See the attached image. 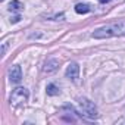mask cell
Wrapping results in <instances>:
<instances>
[{
	"instance_id": "cell-9",
	"label": "cell",
	"mask_w": 125,
	"mask_h": 125,
	"mask_svg": "<svg viewBox=\"0 0 125 125\" xmlns=\"http://www.w3.org/2000/svg\"><path fill=\"white\" fill-rule=\"evenodd\" d=\"M46 91H47V94H49V96H57V94L60 93L59 87H57V85H54V84H49V85H47V88H46Z\"/></svg>"
},
{
	"instance_id": "cell-11",
	"label": "cell",
	"mask_w": 125,
	"mask_h": 125,
	"mask_svg": "<svg viewBox=\"0 0 125 125\" xmlns=\"http://www.w3.org/2000/svg\"><path fill=\"white\" fill-rule=\"evenodd\" d=\"M19 19H21V16L16 15V16H13V18L10 19V22H12V24H16V22H19Z\"/></svg>"
},
{
	"instance_id": "cell-13",
	"label": "cell",
	"mask_w": 125,
	"mask_h": 125,
	"mask_svg": "<svg viewBox=\"0 0 125 125\" xmlns=\"http://www.w3.org/2000/svg\"><path fill=\"white\" fill-rule=\"evenodd\" d=\"M2 2H3V0H2Z\"/></svg>"
},
{
	"instance_id": "cell-2",
	"label": "cell",
	"mask_w": 125,
	"mask_h": 125,
	"mask_svg": "<svg viewBox=\"0 0 125 125\" xmlns=\"http://www.w3.org/2000/svg\"><path fill=\"white\" fill-rule=\"evenodd\" d=\"M28 97H30V93L25 87H18L12 91L10 94V99H9V103L12 107H19L22 104H25L28 102Z\"/></svg>"
},
{
	"instance_id": "cell-4",
	"label": "cell",
	"mask_w": 125,
	"mask_h": 125,
	"mask_svg": "<svg viewBox=\"0 0 125 125\" xmlns=\"http://www.w3.org/2000/svg\"><path fill=\"white\" fill-rule=\"evenodd\" d=\"M65 75L68 80L71 81H77L80 78V65L77 62H71V63L66 66V71H65Z\"/></svg>"
},
{
	"instance_id": "cell-8",
	"label": "cell",
	"mask_w": 125,
	"mask_h": 125,
	"mask_svg": "<svg viewBox=\"0 0 125 125\" xmlns=\"http://www.w3.org/2000/svg\"><path fill=\"white\" fill-rule=\"evenodd\" d=\"M22 9H24V5L19 2V0H13V2H10V5H9L10 12H21Z\"/></svg>"
},
{
	"instance_id": "cell-6",
	"label": "cell",
	"mask_w": 125,
	"mask_h": 125,
	"mask_svg": "<svg viewBox=\"0 0 125 125\" xmlns=\"http://www.w3.org/2000/svg\"><path fill=\"white\" fill-rule=\"evenodd\" d=\"M57 68H59V60H57V59H49L46 63H44L43 71H44L46 74H50V72H54Z\"/></svg>"
},
{
	"instance_id": "cell-12",
	"label": "cell",
	"mask_w": 125,
	"mask_h": 125,
	"mask_svg": "<svg viewBox=\"0 0 125 125\" xmlns=\"http://www.w3.org/2000/svg\"><path fill=\"white\" fill-rule=\"evenodd\" d=\"M100 3H107V2H110V0H99Z\"/></svg>"
},
{
	"instance_id": "cell-1",
	"label": "cell",
	"mask_w": 125,
	"mask_h": 125,
	"mask_svg": "<svg viewBox=\"0 0 125 125\" xmlns=\"http://www.w3.org/2000/svg\"><path fill=\"white\" fill-rule=\"evenodd\" d=\"M125 35V19L110 22L107 25H103L91 32L93 38L103 40V38H112V37H122Z\"/></svg>"
},
{
	"instance_id": "cell-10",
	"label": "cell",
	"mask_w": 125,
	"mask_h": 125,
	"mask_svg": "<svg viewBox=\"0 0 125 125\" xmlns=\"http://www.w3.org/2000/svg\"><path fill=\"white\" fill-rule=\"evenodd\" d=\"M6 49H8V43L3 41V43H2V54H3V56H5V53H6Z\"/></svg>"
},
{
	"instance_id": "cell-5",
	"label": "cell",
	"mask_w": 125,
	"mask_h": 125,
	"mask_svg": "<svg viewBox=\"0 0 125 125\" xmlns=\"http://www.w3.org/2000/svg\"><path fill=\"white\" fill-rule=\"evenodd\" d=\"M9 80L10 83H19L22 80V69L19 65H13L9 69Z\"/></svg>"
},
{
	"instance_id": "cell-3",
	"label": "cell",
	"mask_w": 125,
	"mask_h": 125,
	"mask_svg": "<svg viewBox=\"0 0 125 125\" xmlns=\"http://www.w3.org/2000/svg\"><path fill=\"white\" fill-rule=\"evenodd\" d=\"M78 104H80V112H81V115H84L85 118H88V119H96V118L99 116V110H97L96 104H94L91 100L83 97V99H80V103H78Z\"/></svg>"
},
{
	"instance_id": "cell-7",
	"label": "cell",
	"mask_w": 125,
	"mask_h": 125,
	"mask_svg": "<svg viewBox=\"0 0 125 125\" xmlns=\"http://www.w3.org/2000/svg\"><path fill=\"white\" fill-rule=\"evenodd\" d=\"M90 10H91V6L87 5V3H78V5L75 6V12L80 13V15H83V13H88Z\"/></svg>"
}]
</instances>
